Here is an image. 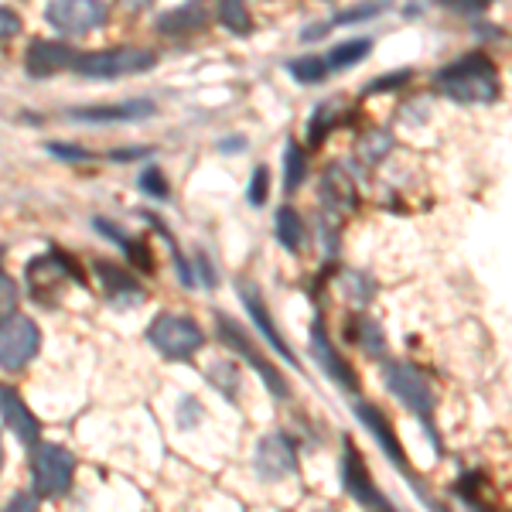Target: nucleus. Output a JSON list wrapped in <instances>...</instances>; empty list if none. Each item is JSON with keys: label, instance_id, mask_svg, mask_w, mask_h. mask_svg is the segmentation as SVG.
<instances>
[{"label": "nucleus", "instance_id": "nucleus-1", "mask_svg": "<svg viewBox=\"0 0 512 512\" xmlns=\"http://www.w3.org/2000/svg\"><path fill=\"white\" fill-rule=\"evenodd\" d=\"M437 89H441L444 96L458 99V103L478 106V103H495L502 86H499V72H495L489 55L472 52V55H461V59L448 62L437 72Z\"/></svg>", "mask_w": 512, "mask_h": 512}, {"label": "nucleus", "instance_id": "nucleus-2", "mask_svg": "<svg viewBox=\"0 0 512 512\" xmlns=\"http://www.w3.org/2000/svg\"><path fill=\"white\" fill-rule=\"evenodd\" d=\"M151 65H158V55L151 48H106V52L79 55L72 69L86 79H120V76L147 72Z\"/></svg>", "mask_w": 512, "mask_h": 512}, {"label": "nucleus", "instance_id": "nucleus-3", "mask_svg": "<svg viewBox=\"0 0 512 512\" xmlns=\"http://www.w3.org/2000/svg\"><path fill=\"white\" fill-rule=\"evenodd\" d=\"M31 475H35V492L41 499H59L69 492L72 475H76V458L62 444H35L31 454Z\"/></svg>", "mask_w": 512, "mask_h": 512}, {"label": "nucleus", "instance_id": "nucleus-4", "mask_svg": "<svg viewBox=\"0 0 512 512\" xmlns=\"http://www.w3.org/2000/svg\"><path fill=\"white\" fill-rule=\"evenodd\" d=\"M147 338L164 359H192L205 345L202 328L185 315H158L147 328Z\"/></svg>", "mask_w": 512, "mask_h": 512}, {"label": "nucleus", "instance_id": "nucleus-5", "mask_svg": "<svg viewBox=\"0 0 512 512\" xmlns=\"http://www.w3.org/2000/svg\"><path fill=\"white\" fill-rule=\"evenodd\" d=\"M41 332L28 315H11L0 321V369L18 373L38 355Z\"/></svg>", "mask_w": 512, "mask_h": 512}, {"label": "nucleus", "instance_id": "nucleus-6", "mask_svg": "<svg viewBox=\"0 0 512 512\" xmlns=\"http://www.w3.org/2000/svg\"><path fill=\"white\" fill-rule=\"evenodd\" d=\"M45 21L62 35H86L106 21L103 0H45Z\"/></svg>", "mask_w": 512, "mask_h": 512}, {"label": "nucleus", "instance_id": "nucleus-7", "mask_svg": "<svg viewBox=\"0 0 512 512\" xmlns=\"http://www.w3.org/2000/svg\"><path fill=\"white\" fill-rule=\"evenodd\" d=\"M386 386H390V393L396 400L403 403L407 410H414L417 417H431L434 410V393L431 386H427V379L417 373L414 366H407V362H393L390 369H386Z\"/></svg>", "mask_w": 512, "mask_h": 512}, {"label": "nucleus", "instance_id": "nucleus-8", "mask_svg": "<svg viewBox=\"0 0 512 512\" xmlns=\"http://www.w3.org/2000/svg\"><path fill=\"white\" fill-rule=\"evenodd\" d=\"M342 485H345V492H349L355 502H362L366 509L393 512L390 502L383 499V492L373 485V478L366 472V461H362V454L355 451V444L349 437H345V454H342Z\"/></svg>", "mask_w": 512, "mask_h": 512}, {"label": "nucleus", "instance_id": "nucleus-9", "mask_svg": "<svg viewBox=\"0 0 512 512\" xmlns=\"http://www.w3.org/2000/svg\"><path fill=\"white\" fill-rule=\"evenodd\" d=\"M219 332H222V338H226V342H229V349H236V352L243 355V359L250 362V366L256 369V373H260V379H263V383H267V390L274 393L277 400H287V379L280 376L277 369L270 366V362L253 349L250 338H246L243 332H239V328H236L229 318H219Z\"/></svg>", "mask_w": 512, "mask_h": 512}, {"label": "nucleus", "instance_id": "nucleus-10", "mask_svg": "<svg viewBox=\"0 0 512 512\" xmlns=\"http://www.w3.org/2000/svg\"><path fill=\"white\" fill-rule=\"evenodd\" d=\"M253 465H256V472H260L263 478H270V482H280V478L294 475L297 458H294L291 441H287L284 434H270V437H263V441L256 444Z\"/></svg>", "mask_w": 512, "mask_h": 512}, {"label": "nucleus", "instance_id": "nucleus-11", "mask_svg": "<svg viewBox=\"0 0 512 512\" xmlns=\"http://www.w3.org/2000/svg\"><path fill=\"white\" fill-rule=\"evenodd\" d=\"M311 352H315V359L321 362V369H325V373L332 376L345 393H359V379H355V373L349 369V362L342 359V352L332 345V338H328L321 321L311 328Z\"/></svg>", "mask_w": 512, "mask_h": 512}, {"label": "nucleus", "instance_id": "nucleus-12", "mask_svg": "<svg viewBox=\"0 0 512 512\" xmlns=\"http://www.w3.org/2000/svg\"><path fill=\"white\" fill-rule=\"evenodd\" d=\"M154 113L151 99H130V103H110V106H76L69 113L79 123H134Z\"/></svg>", "mask_w": 512, "mask_h": 512}, {"label": "nucleus", "instance_id": "nucleus-13", "mask_svg": "<svg viewBox=\"0 0 512 512\" xmlns=\"http://www.w3.org/2000/svg\"><path fill=\"white\" fill-rule=\"evenodd\" d=\"M76 59H79L76 48H69L65 41L41 38L28 48V59H24V65H28L31 76L41 79V76H55L59 69H69V65H76Z\"/></svg>", "mask_w": 512, "mask_h": 512}, {"label": "nucleus", "instance_id": "nucleus-14", "mask_svg": "<svg viewBox=\"0 0 512 512\" xmlns=\"http://www.w3.org/2000/svg\"><path fill=\"white\" fill-rule=\"evenodd\" d=\"M0 417H4V424L11 427L21 444H38L41 424L28 410V403L18 396V390H11V386H0Z\"/></svg>", "mask_w": 512, "mask_h": 512}, {"label": "nucleus", "instance_id": "nucleus-15", "mask_svg": "<svg viewBox=\"0 0 512 512\" xmlns=\"http://www.w3.org/2000/svg\"><path fill=\"white\" fill-rule=\"evenodd\" d=\"M205 24H209V4H205V0H188V4L164 11L161 18L154 21V28H158L161 35H192V31L205 28Z\"/></svg>", "mask_w": 512, "mask_h": 512}, {"label": "nucleus", "instance_id": "nucleus-16", "mask_svg": "<svg viewBox=\"0 0 512 512\" xmlns=\"http://www.w3.org/2000/svg\"><path fill=\"white\" fill-rule=\"evenodd\" d=\"M239 297H243V304H246V311H250V318L256 321V328H260V332L267 335V342L274 345V349H277L280 355H284L287 362H294V349L284 342V335L277 332V325H274V321H270V315H267V304H263L260 291H256L250 280H243V284H239Z\"/></svg>", "mask_w": 512, "mask_h": 512}, {"label": "nucleus", "instance_id": "nucleus-17", "mask_svg": "<svg viewBox=\"0 0 512 512\" xmlns=\"http://www.w3.org/2000/svg\"><path fill=\"white\" fill-rule=\"evenodd\" d=\"M355 414H359L362 424H366L369 431H373L376 441L383 444L386 458H390L396 468H403V472H407L410 465H407V458H403V448H400V441H396V434H393L390 420H386L383 414H379L376 407H369V403H359V407H355Z\"/></svg>", "mask_w": 512, "mask_h": 512}, {"label": "nucleus", "instance_id": "nucleus-18", "mask_svg": "<svg viewBox=\"0 0 512 512\" xmlns=\"http://www.w3.org/2000/svg\"><path fill=\"white\" fill-rule=\"evenodd\" d=\"M321 198H325L332 209H352L355 205V185L352 178L342 171V164H332L321 178Z\"/></svg>", "mask_w": 512, "mask_h": 512}, {"label": "nucleus", "instance_id": "nucleus-19", "mask_svg": "<svg viewBox=\"0 0 512 512\" xmlns=\"http://www.w3.org/2000/svg\"><path fill=\"white\" fill-rule=\"evenodd\" d=\"M369 52H373V41L369 38H349L328 52V65H332V69H352V65H359Z\"/></svg>", "mask_w": 512, "mask_h": 512}, {"label": "nucleus", "instance_id": "nucleus-20", "mask_svg": "<svg viewBox=\"0 0 512 512\" xmlns=\"http://www.w3.org/2000/svg\"><path fill=\"white\" fill-rule=\"evenodd\" d=\"M277 239H280V246L291 253H297L304 246V222L291 205H284V209L277 212Z\"/></svg>", "mask_w": 512, "mask_h": 512}, {"label": "nucleus", "instance_id": "nucleus-21", "mask_svg": "<svg viewBox=\"0 0 512 512\" xmlns=\"http://www.w3.org/2000/svg\"><path fill=\"white\" fill-rule=\"evenodd\" d=\"M287 72H291L297 82H304V86H315V82L328 79L332 65H328V59H321V55H304V59L287 62Z\"/></svg>", "mask_w": 512, "mask_h": 512}, {"label": "nucleus", "instance_id": "nucleus-22", "mask_svg": "<svg viewBox=\"0 0 512 512\" xmlns=\"http://www.w3.org/2000/svg\"><path fill=\"white\" fill-rule=\"evenodd\" d=\"M216 14L229 31H236V35H250L253 31V18H250V11H246L243 0H219Z\"/></svg>", "mask_w": 512, "mask_h": 512}, {"label": "nucleus", "instance_id": "nucleus-23", "mask_svg": "<svg viewBox=\"0 0 512 512\" xmlns=\"http://www.w3.org/2000/svg\"><path fill=\"white\" fill-rule=\"evenodd\" d=\"M96 229H99V233H103V236H110L113 243H120L127 253H134V263H137L140 270H151V250H147L144 243H137V239L123 236L120 229L113 226V222H103V219H96Z\"/></svg>", "mask_w": 512, "mask_h": 512}, {"label": "nucleus", "instance_id": "nucleus-24", "mask_svg": "<svg viewBox=\"0 0 512 512\" xmlns=\"http://www.w3.org/2000/svg\"><path fill=\"white\" fill-rule=\"evenodd\" d=\"M96 274H99V280L106 284V291L110 294H123V297H140V291H137V284H134V277L127 274V270H117L113 263H96Z\"/></svg>", "mask_w": 512, "mask_h": 512}, {"label": "nucleus", "instance_id": "nucleus-25", "mask_svg": "<svg viewBox=\"0 0 512 512\" xmlns=\"http://www.w3.org/2000/svg\"><path fill=\"white\" fill-rule=\"evenodd\" d=\"M284 168H287V178H284V185H287V192H294L297 185L304 181V151H301V144H287V154H284Z\"/></svg>", "mask_w": 512, "mask_h": 512}, {"label": "nucleus", "instance_id": "nucleus-26", "mask_svg": "<svg viewBox=\"0 0 512 512\" xmlns=\"http://www.w3.org/2000/svg\"><path fill=\"white\" fill-rule=\"evenodd\" d=\"M335 110H338L335 103H325V106H318V110H315V117H311V130H308L311 144H321V140H325L328 127H332V117H335Z\"/></svg>", "mask_w": 512, "mask_h": 512}, {"label": "nucleus", "instance_id": "nucleus-27", "mask_svg": "<svg viewBox=\"0 0 512 512\" xmlns=\"http://www.w3.org/2000/svg\"><path fill=\"white\" fill-rule=\"evenodd\" d=\"M355 338H359L362 345H366V352H383L386 349V342H383V332H379V328L373 325V321H366L362 318L359 325H355V332H352Z\"/></svg>", "mask_w": 512, "mask_h": 512}, {"label": "nucleus", "instance_id": "nucleus-28", "mask_svg": "<svg viewBox=\"0 0 512 512\" xmlns=\"http://www.w3.org/2000/svg\"><path fill=\"white\" fill-rule=\"evenodd\" d=\"M270 195V171L267 168H256L253 178H250V188H246V198H250L253 205H263Z\"/></svg>", "mask_w": 512, "mask_h": 512}, {"label": "nucleus", "instance_id": "nucleus-29", "mask_svg": "<svg viewBox=\"0 0 512 512\" xmlns=\"http://www.w3.org/2000/svg\"><path fill=\"white\" fill-rule=\"evenodd\" d=\"M407 79H410V69L390 72V76H379V79L369 82V86H366V93H369V96H376V93H390V89L407 86Z\"/></svg>", "mask_w": 512, "mask_h": 512}, {"label": "nucleus", "instance_id": "nucleus-30", "mask_svg": "<svg viewBox=\"0 0 512 512\" xmlns=\"http://www.w3.org/2000/svg\"><path fill=\"white\" fill-rule=\"evenodd\" d=\"M437 4H441L444 11H451V14H465V18H472V14L489 11L492 0H437Z\"/></svg>", "mask_w": 512, "mask_h": 512}, {"label": "nucleus", "instance_id": "nucleus-31", "mask_svg": "<svg viewBox=\"0 0 512 512\" xmlns=\"http://www.w3.org/2000/svg\"><path fill=\"white\" fill-rule=\"evenodd\" d=\"M390 151V137L379 130V134H369L366 140H362V158L366 161H379L383 154Z\"/></svg>", "mask_w": 512, "mask_h": 512}, {"label": "nucleus", "instance_id": "nucleus-32", "mask_svg": "<svg viewBox=\"0 0 512 512\" xmlns=\"http://www.w3.org/2000/svg\"><path fill=\"white\" fill-rule=\"evenodd\" d=\"M140 188H144L147 195H154V198H164V195H168V181H164L161 171H154V168L140 175Z\"/></svg>", "mask_w": 512, "mask_h": 512}, {"label": "nucleus", "instance_id": "nucleus-33", "mask_svg": "<svg viewBox=\"0 0 512 512\" xmlns=\"http://www.w3.org/2000/svg\"><path fill=\"white\" fill-rule=\"evenodd\" d=\"M21 31V18L14 11H7V7H0V41L14 38Z\"/></svg>", "mask_w": 512, "mask_h": 512}, {"label": "nucleus", "instance_id": "nucleus-34", "mask_svg": "<svg viewBox=\"0 0 512 512\" xmlns=\"http://www.w3.org/2000/svg\"><path fill=\"white\" fill-rule=\"evenodd\" d=\"M48 151H52L55 158H65V161H86L89 158L86 151H79V147H72V144H48Z\"/></svg>", "mask_w": 512, "mask_h": 512}, {"label": "nucleus", "instance_id": "nucleus-35", "mask_svg": "<svg viewBox=\"0 0 512 512\" xmlns=\"http://www.w3.org/2000/svg\"><path fill=\"white\" fill-rule=\"evenodd\" d=\"M379 7L376 4H366V7H355L352 14H338V24H352V21H366V18H376Z\"/></svg>", "mask_w": 512, "mask_h": 512}, {"label": "nucleus", "instance_id": "nucleus-36", "mask_svg": "<svg viewBox=\"0 0 512 512\" xmlns=\"http://www.w3.org/2000/svg\"><path fill=\"white\" fill-rule=\"evenodd\" d=\"M4 512H38V506H35V499H31V495H14L11 502H7V509Z\"/></svg>", "mask_w": 512, "mask_h": 512}, {"label": "nucleus", "instance_id": "nucleus-37", "mask_svg": "<svg viewBox=\"0 0 512 512\" xmlns=\"http://www.w3.org/2000/svg\"><path fill=\"white\" fill-rule=\"evenodd\" d=\"M123 7H130V11H144V7H151V0H123Z\"/></svg>", "mask_w": 512, "mask_h": 512}, {"label": "nucleus", "instance_id": "nucleus-38", "mask_svg": "<svg viewBox=\"0 0 512 512\" xmlns=\"http://www.w3.org/2000/svg\"><path fill=\"white\" fill-rule=\"evenodd\" d=\"M0 256H4V250H0Z\"/></svg>", "mask_w": 512, "mask_h": 512}]
</instances>
